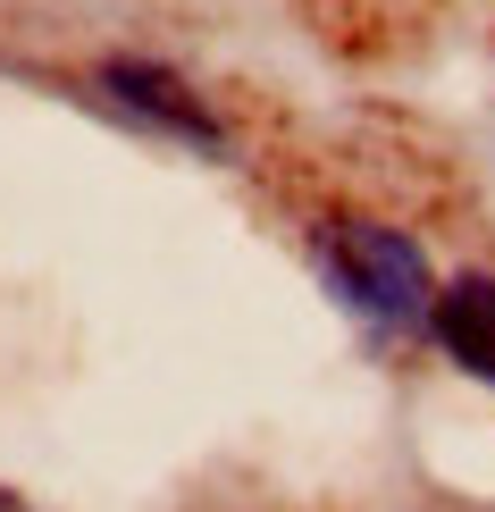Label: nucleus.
<instances>
[{
  "label": "nucleus",
  "instance_id": "nucleus-1",
  "mask_svg": "<svg viewBox=\"0 0 495 512\" xmlns=\"http://www.w3.org/2000/svg\"><path fill=\"white\" fill-rule=\"evenodd\" d=\"M328 269L370 319H386V328H420V319L437 311L420 244L395 236V227H378V219H336L328 227Z\"/></svg>",
  "mask_w": 495,
  "mask_h": 512
},
{
  "label": "nucleus",
  "instance_id": "nucleus-2",
  "mask_svg": "<svg viewBox=\"0 0 495 512\" xmlns=\"http://www.w3.org/2000/svg\"><path fill=\"white\" fill-rule=\"evenodd\" d=\"M428 328H437V345L454 353L470 378L495 387V277H454V286L437 294V311H428Z\"/></svg>",
  "mask_w": 495,
  "mask_h": 512
},
{
  "label": "nucleus",
  "instance_id": "nucleus-3",
  "mask_svg": "<svg viewBox=\"0 0 495 512\" xmlns=\"http://www.w3.org/2000/svg\"><path fill=\"white\" fill-rule=\"evenodd\" d=\"M101 84H110V101H118V110H135V118L168 126L177 143H210V152H219V126H210V110L185 93L177 76H160V68H135V59H126V68H110Z\"/></svg>",
  "mask_w": 495,
  "mask_h": 512
},
{
  "label": "nucleus",
  "instance_id": "nucleus-4",
  "mask_svg": "<svg viewBox=\"0 0 495 512\" xmlns=\"http://www.w3.org/2000/svg\"><path fill=\"white\" fill-rule=\"evenodd\" d=\"M0 512H17V504H9V496H0Z\"/></svg>",
  "mask_w": 495,
  "mask_h": 512
}]
</instances>
